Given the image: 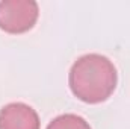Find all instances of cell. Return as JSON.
I'll return each mask as SVG.
<instances>
[{
    "mask_svg": "<svg viewBox=\"0 0 130 129\" xmlns=\"http://www.w3.org/2000/svg\"><path fill=\"white\" fill-rule=\"evenodd\" d=\"M38 112L23 102H12L0 109V129H39Z\"/></svg>",
    "mask_w": 130,
    "mask_h": 129,
    "instance_id": "3",
    "label": "cell"
},
{
    "mask_svg": "<svg viewBox=\"0 0 130 129\" xmlns=\"http://www.w3.org/2000/svg\"><path fill=\"white\" fill-rule=\"evenodd\" d=\"M47 129H91L89 123L76 114H62L53 119Z\"/></svg>",
    "mask_w": 130,
    "mask_h": 129,
    "instance_id": "4",
    "label": "cell"
},
{
    "mask_svg": "<svg viewBox=\"0 0 130 129\" xmlns=\"http://www.w3.org/2000/svg\"><path fill=\"white\" fill-rule=\"evenodd\" d=\"M118 73L113 62L100 55L88 53L71 65L68 74L70 90L85 103H101L112 96L117 88Z\"/></svg>",
    "mask_w": 130,
    "mask_h": 129,
    "instance_id": "1",
    "label": "cell"
},
{
    "mask_svg": "<svg viewBox=\"0 0 130 129\" xmlns=\"http://www.w3.org/2000/svg\"><path fill=\"white\" fill-rule=\"evenodd\" d=\"M39 15L35 0H2L0 29L8 33H24L30 31Z\"/></svg>",
    "mask_w": 130,
    "mask_h": 129,
    "instance_id": "2",
    "label": "cell"
}]
</instances>
